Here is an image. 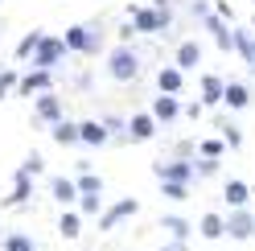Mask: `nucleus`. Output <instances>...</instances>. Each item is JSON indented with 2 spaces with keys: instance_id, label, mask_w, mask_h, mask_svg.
<instances>
[{
  "instance_id": "f704fd0d",
  "label": "nucleus",
  "mask_w": 255,
  "mask_h": 251,
  "mask_svg": "<svg viewBox=\"0 0 255 251\" xmlns=\"http://www.w3.org/2000/svg\"><path fill=\"white\" fill-rule=\"evenodd\" d=\"M161 251H189V243H185V239H169Z\"/></svg>"
},
{
  "instance_id": "4468645a",
  "label": "nucleus",
  "mask_w": 255,
  "mask_h": 251,
  "mask_svg": "<svg viewBox=\"0 0 255 251\" xmlns=\"http://www.w3.org/2000/svg\"><path fill=\"white\" fill-rule=\"evenodd\" d=\"M29 194H33V177L17 169V185H12V194L4 198V206H21V202H29Z\"/></svg>"
},
{
  "instance_id": "20e7f679",
  "label": "nucleus",
  "mask_w": 255,
  "mask_h": 251,
  "mask_svg": "<svg viewBox=\"0 0 255 251\" xmlns=\"http://www.w3.org/2000/svg\"><path fill=\"white\" fill-rule=\"evenodd\" d=\"M62 54H66V41H62V37H41V41H37V50H33V66L54 70L58 62H62Z\"/></svg>"
},
{
  "instance_id": "2f4dec72",
  "label": "nucleus",
  "mask_w": 255,
  "mask_h": 251,
  "mask_svg": "<svg viewBox=\"0 0 255 251\" xmlns=\"http://www.w3.org/2000/svg\"><path fill=\"white\" fill-rule=\"evenodd\" d=\"M222 148H227L222 140H202V156H222Z\"/></svg>"
},
{
  "instance_id": "7ed1b4c3",
  "label": "nucleus",
  "mask_w": 255,
  "mask_h": 251,
  "mask_svg": "<svg viewBox=\"0 0 255 251\" xmlns=\"http://www.w3.org/2000/svg\"><path fill=\"white\" fill-rule=\"evenodd\" d=\"M132 29L136 33H165L169 8H132Z\"/></svg>"
},
{
  "instance_id": "412c9836",
  "label": "nucleus",
  "mask_w": 255,
  "mask_h": 251,
  "mask_svg": "<svg viewBox=\"0 0 255 251\" xmlns=\"http://www.w3.org/2000/svg\"><path fill=\"white\" fill-rule=\"evenodd\" d=\"M58 231H62V239H78V231H83V214L66 210V214H62V223H58Z\"/></svg>"
},
{
  "instance_id": "5701e85b",
  "label": "nucleus",
  "mask_w": 255,
  "mask_h": 251,
  "mask_svg": "<svg viewBox=\"0 0 255 251\" xmlns=\"http://www.w3.org/2000/svg\"><path fill=\"white\" fill-rule=\"evenodd\" d=\"M54 140H58V144H78V124L58 120V124H54Z\"/></svg>"
},
{
  "instance_id": "423d86ee",
  "label": "nucleus",
  "mask_w": 255,
  "mask_h": 251,
  "mask_svg": "<svg viewBox=\"0 0 255 251\" xmlns=\"http://www.w3.org/2000/svg\"><path fill=\"white\" fill-rule=\"evenodd\" d=\"M136 210H140V202H136V198H120L111 210H103V214H99V231H116L124 218H132Z\"/></svg>"
},
{
  "instance_id": "2eb2a0df",
  "label": "nucleus",
  "mask_w": 255,
  "mask_h": 251,
  "mask_svg": "<svg viewBox=\"0 0 255 251\" xmlns=\"http://www.w3.org/2000/svg\"><path fill=\"white\" fill-rule=\"evenodd\" d=\"M177 112H181V107H177V99L161 91V95H156V103H152V120H156V124H169Z\"/></svg>"
},
{
  "instance_id": "c85d7f7f",
  "label": "nucleus",
  "mask_w": 255,
  "mask_h": 251,
  "mask_svg": "<svg viewBox=\"0 0 255 251\" xmlns=\"http://www.w3.org/2000/svg\"><path fill=\"white\" fill-rule=\"evenodd\" d=\"M74 185H78V194H103V181L95 177V173H83Z\"/></svg>"
},
{
  "instance_id": "f3484780",
  "label": "nucleus",
  "mask_w": 255,
  "mask_h": 251,
  "mask_svg": "<svg viewBox=\"0 0 255 251\" xmlns=\"http://www.w3.org/2000/svg\"><path fill=\"white\" fill-rule=\"evenodd\" d=\"M198 62H202V45H198V41H181V45H177V66H181V70H194Z\"/></svg>"
},
{
  "instance_id": "4c0bfd02",
  "label": "nucleus",
  "mask_w": 255,
  "mask_h": 251,
  "mask_svg": "<svg viewBox=\"0 0 255 251\" xmlns=\"http://www.w3.org/2000/svg\"><path fill=\"white\" fill-rule=\"evenodd\" d=\"M251 66H255V62H251Z\"/></svg>"
},
{
  "instance_id": "b1692460",
  "label": "nucleus",
  "mask_w": 255,
  "mask_h": 251,
  "mask_svg": "<svg viewBox=\"0 0 255 251\" xmlns=\"http://www.w3.org/2000/svg\"><path fill=\"white\" fill-rule=\"evenodd\" d=\"M235 50L243 54L247 62H255V37H251V29H239V33H235Z\"/></svg>"
},
{
  "instance_id": "9b49d317",
  "label": "nucleus",
  "mask_w": 255,
  "mask_h": 251,
  "mask_svg": "<svg viewBox=\"0 0 255 251\" xmlns=\"http://www.w3.org/2000/svg\"><path fill=\"white\" fill-rule=\"evenodd\" d=\"M222 95H227V83H222L218 74H206V78H202V107L222 103Z\"/></svg>"
},
{
  "instance_id": "1a4fd4ad",
  "label": "nucleus",
  "mask_w": 255,
  "mask_h": 251,
  "mask_svg": "<svg viewBox=\"0 0 255 251\" xmlns=\"http://www.w3.org/2000/svg\"><path fill=\"white\" fill-rule=\"evenodd\" d=\"M156 177H161V181H194V165H189V161H169V165H156Z\"/></svg>"
},
{
  "instance_id": "9d476101",
  "label": "nucleus",
  "mask_w": 255,
  "mask_h": 251,
  "mask_svg": "<svg viewBox=\"0 0 255 251\" xmlns=\"http://www.w3.org/2000/svg\"><path fill=\"white\" fill-rule=\"evenodd\" d=\"M37 120L58 124V120H62V99H58V95H50V91H41V95H37Z\"/></svg>"
},
{
  "instance_id": "6ab92c4d",
  "label": "nucleus",
  "mask_w": 255,
  "mask_h": 251,
  "mask_svg": "<svg viewBox=\"0 0 255 251\" xmlns=\"http://www.w3.org/2000/svg\"><path fill=\"white\" fill-rule=\"evenodd\" d=\"M222 103L239 112V107H247V103H251V91H247L243 83H227V95H222Z\"/></svg>"
},
{
  "instance_id": "72a5a7b5",
  "label": "nucleus",
  "mask_w": 255,
  "mask_h": 251,
  "mask_svg": "<svg viewBox=\"0 0 255 251\" xmlns=\"http://www.w3.org/2000/svg\"><path fill=\"white\" fill-rule=\"evenodd\" d=\"M222 128H227V144H231V148H239V144H243V132H239L235 124H222Z\"/></svg>"
},
{
  "instance_id": "39448f33",
  "label": "nucleus",
  "mask_w": 255,
  "mask_h": 251,
  "mask_svg": "<svg viewBox=\"0 0 255 251\" xmlns=\"http://www.w3.org/2000/svg\"><path fill=\"white\" fill-rule=\"evenodd\" d=\"M227 235L239 239V243H247L251 235H255V214H251L247 206H235V210L227 214Z\"/></svg>"
},
{
  "instance_id": "aec40b11",
  "label": "nucleus",
  "mask_w": 255,
  "mask_h": 251,
  "mask_svg": "<svg viewBox=\"0 0 255 251\" xmlns=\"http://www.w3.org/2000/svg\"><path fill=\"white\" fill-rule=\"evenodd\" d=\"M50 190H54V198L62 202V206H70V202L78 198V185H74V181H66V177H54V185H50Z\"/></svg>"
},
{
  "instance_id": "a211bd4d",
  "label": "nucleus",
  "mask_w": 255,
  "mask_h": 251,
  "mask_svg": "<svg viewBox=\"0 0 255 251\" xmlns=\"http://www.w3.org/2000/svg\"><path fill=\"white\" fill-rule=\"evenodd\" d=\"M198 231L206 235V239H222V235H227V218H222V214H202Z\"/></svg>"
},
{
  "instance_id": "e433bc0d",
  "label": "nucleus",
  "mask_w": 255,
  "mask_h": 251,
  "mask_svg": "<svg viewBox=\"0 0 255 251\" xmlns=\"http://www.w3.org/2000/svg\"><path fill=\"white\" fill-rule=\"evenodd\" d=\"M251 29H255V21H251Z\"/></svg>"
},
{
  "instance_id": "393cba45",
  "label": "nucleus",
  "mask_w": 255,
  "mask_h": 251,
  "mask_svg": "<svg viewBox=\"0 0 255 251\" xmlns=\"http://www.w3.org/2000/svg\"><path fill=\"white\" fill-rule=\"evenodd\" d=\"M4 251H37V243H33V239H29V235H25V231H12V235H8V239H4Z\"/></svg>"
},
{
  "instance_id": "f257e3e1",
  "label": "nucleus",
  "mask_w": 255,
  "mask_h": 251,
  "mask_svg": "<svg viewBox=\"0 0 255 251\" xmlns=\"http://www.w3.org/2000/svg\"><path fill=\"white\" fill-rule=\"evenodd\" d=\"M107 74L116 78V83H128V78H136L140 74V58H136V50L132 45H116V50L107 54Z\"/></svg>"
},
{
  "instance_id": "7c9ffc66",
  "label": "nucleus",
  "mask_w": 255,
  "mask_h": 251,
  "mask_svg": "<svg viewBox=\"0 0 255 251\" xmlns=\"http://www.w3.org/2000/svg\"><path fill=\"white\" fill-rule=\"evenodd\" d=\"M41 165H45L41 156H37V152H29V161L21 165V173H29V177H37V173H41Z\"/></svg>"
},
{
  "instance_id": "a878e982",
  "label": "nucleus",
  "mask_w": 255,
  "mask_h": 251,
  "mask_svg": "<svg viewBox=\"0 0 255 251\" xmlns=\"http://www.w3.org/2000/svg\"><path fill=\"white\" fill-rule=\"evenodd\" d=\"M161 194L169 202H185L189 198V181H161Z\"/></svg>"
},
{
  "instance_id": "f8f14e48",
  "label": "nucleus",
  "mask_w": 255,
  "mask_h": 251,
  "mask_svg": "<svg viewBox=\"0 0 255 251\" xmlns=\"http://www.w3.org/2000/svg\"><path fill=\"white\" fill-rule=\"evenodd\" d=\"M222 198H227V206L235 210V206H247L251 202V185L247 181H239V177H231L227 181V190H222Z\"/></svg>"
},
{
  "instance_id": "473e14b6",
  "label": "nucleus",
  "mask_w": 255,
  "mask_h": 251,
  "mask_svg": "<svg viewBox=\"0 0 255 251\" xmlns=\"http://www.w3.org/2000/svg\"><path fill=\"white\" fill-rule=\"evenodd\" d=\"M12 87H17V74H12V70H4V74H0V99H4Z\"/></svg>"
},
{
  "instance_id": "4be33fe9",
  "label": "nucleus",
  "mask_w": 255,
  "mask_h": 251,
  "mask_svg": "<svg viewBox=\"0 0 255 251\" xmlns=\"http://www.w3.org/2000/svg\"><path fill=\"white\" fill-rule=\"evenodd\" d=\"M161 227L173 235V239H189V227H194V223H185L181 214H169V218H161Z\"/></svg>"
},
{
  "instance_id": "c756f323",
  "label": "nucleus",
  "mask_w": 255,
  "mask_h": 251,
  "mask_svg": "<svg viewBox=\"0 0 255 251\" xmlns=\"http://www.w3.org/2000/svg\"><path fill=\"white\" fill-rule=\"evenodd\" d=\"M218 173V156H202L198 161V177H214Z\"/></svg>"
},
{
  "instance_id": "cd10ccee",
  "label": "nucleus",
  "mask_w": 255,
  "mask_h": 251,
  "mask_svg": "<svg viewBox=\"0 0 255 251\" xmlns=\"http://www.w3.org/2000/svg\"><path fill=\"white\" fill-rule=\"evenodd\" d=\"M41 37H45V33H25V37L17 41V58H33V50H37Z\"/></svg>"
},
{
  "instance_id": "0eeeda50",
  "label": "nucleus",
  "mask_w": 255,
  "mask_h": 251,
  "mask_svg": "<svg viewBox=\"0 0 255 251\" xmlns=\"http://www.w3.org/2000/svg\"><path fill=\"white\" fill-rule=\"evenodd\" d=\"M17 91H21V95H37V91H50V70L33 66L25 78H17Z\"/></svg>"
},
{
  "instance_id": "6e6552de",
  "label": "nucleus",
  "mask_w": 255,
  "mask_h": 251,
  "mask_svg": "<svg viewBox=\"0 0 255 251\" xmlns=\"http://www.w3.org/2000/svg\"><path fill=\"white\" fill-rule=\"evenodd\" d=\"M107 124H95V120H87V124H78V144H91V148H99V144H107Z\"/></svg>"
},
{
  "instance_id": "f03ea898",
  "label": "nucleus",
  "mask_w": 255,
  "mask_h": 251,
  "mask_svg": "<svg viewBox=\"0 0 255 251\" xmlns=\"http://www.w3.org/2000/svg\"><path fill=\"white\" fill-rule=\"evenodd\" d=\"M66 50H78V54H99L103 50V33L95 25H74V29H66Z\"/></svg>"
},
{
  "instance_id": "bb28decb",
  "label": "nucleus",
  "mask_w": 255,
  "mask_h": 251,
  "mask_svg": "<svg viewBox=\"0 0 255 251\" xmlns=\"http://www.w3.org/2000/svg\"><path fill=\"white\" fill-rule=\"evenodd\" d=\"M103 210V194H78V214H99Z\"/></svg>"
},
{
  "instance_id": "dca6fc26",
  "label": "nucleus",
  "mask_w": 255,
  "mask_h": 251,
  "mask_svg": "<svg viewBox=\"0 0 255 251\" xmlns=\"http://www.w3.org/2000/svg\"><path fill=\"white\" fill-rule=\"evenodd\" d=\"M152 132H156L152 112H148V116H132V120H128V136H132V140H148Z\"/></svg>"
},
{
  "instance_id": "ddd939ff",
  "label": "nucleus",
  "mask_w": 255,
  "mask_h": 251,
  "mask_svg": "<svg viewBox=\"0 0 255 251\" xmlns=\"http://www.w3.org/2000/svg\"><path fill=\"white\" fill-rule=\"evenodd\" d=\"M181 83H185L181 66H165L161 74H156V91H165V95H177V91H181Z\"/></svg>"
},
{
  "instance_id": "c9c22d12",
  "label": "nucleus",
  "mask_w": 255,
  "mask_h": 251,
  "mask_svg": "<svg viewBox=\"0 0 255 251\" xmlns=\"http://www.w3.org/2000/svg\"><path fill=\"white\" fill-rule=\"evenodd\" d=\"M251 198H255V185H251Z\"/></svg>"
}]
</instances>
